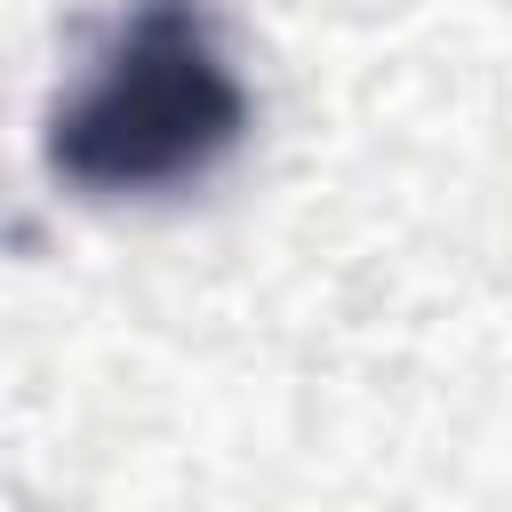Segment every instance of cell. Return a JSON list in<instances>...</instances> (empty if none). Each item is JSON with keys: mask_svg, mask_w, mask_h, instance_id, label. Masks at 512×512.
Here are the masks:
<instances>
[{"mask_svg": "<svg viewBox=\"0 0 512 512\" xmlns=\"http://www.w3.org/2000/svg\"><path fill=\"white\" fill-rule=\"evenodd\" d=\"M248 136V88L200 0H136L88 80L48 112V168L88 200H136L208 176Z\"/></svg>", "mask_w": 512, "mask_h": 512, "instance_id": "cell-1", "label": "cell"}]
</instances>
